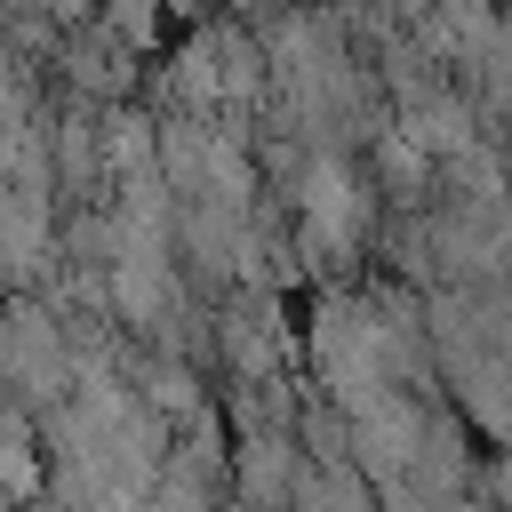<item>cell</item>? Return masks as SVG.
I'll list each match as a JSON object with an SVG mask.
<instances>
[{"label": "cell", "mask_w": 512, "mask_h": 512, "mask_svg": "<svg viewBox=\"0 0 512 512\" xmlns=\"http://www.w3.org/2000/svg\"><path fill=\"white\" fill-rule=\"evenodd\" d=\"M128 56H136V40H120L104 16H96V24H72V32L56 40V64H64V80H72L80 104H120L128 80H136Z\"/></svg>", "instance_id": "cell-1"}, {"label": "cell", "mask_w": 512, "mask_h": 512, "mask_svg": "<svg viewBox=\"0 0 512 512\" xmlns=\"http://www.w3.org/2000/svg\"><path fill=\"white\" fill-rule=\"evenodd\" d=\"M232 464H240V488H248L256 504H288L296 480H304L288 432H240V456H232Z\"/></svg>", "instance_id": "cell-2"}]
</instances>
